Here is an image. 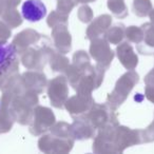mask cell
I'll list each match as a JSON object with an SVG mask.
<instances>
[{"label":"cell","mask_w":154,"mask_h":154,"mask_svg":"<svg viewBox=\"0 0 154 154\" xmlns=\"http://www.w3.org/2000/svg\"><path fill=\"white\" fill-rule=\"evenodd\" d=\"M21 13L28 21L37 22L45 17L47 8L40 0H26L22 5Z\"/></svg>","instance_id":"6da1fadb"},{"label":"cell","mask_w":154,"mask_h":154,"mask_svg":"<svg viewBox=\"0 0 154 154\" xmlns=\"http://www.w3.org/2000/svg\"><path fill=\"white\" fill-rule=\"evenodd\" d=\"M16 49L11 43L0 45V74L8 69V66L15 60Z\"/></svg>","instance_id":"7a4b0ae2"}]
</instances>
